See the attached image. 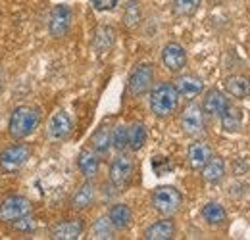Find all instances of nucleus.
Masks as SVG:
<instances>
[{"label":"nucleus","mask_w":250,"mask_h":240,"mask_svg":"<svg viewBox=\"0 0 250 240\" xmlns=\"http://www.w3.org/2000/svg\"><path fill=\"white\" fill-rule=\"evenodd\" d=\"M116 227L112 225L110 217H98L93 225V237L94 239H114Z\"/></svg>","instance_id":"cd10ccee"},{"label":"nucleus","mask_w":250,"mask_h":240,"mask_svg":"<svg viewBox=\"0 0 250 240\" xmlns=\"http://www.w3.org/2000/svg\"><path fill=\"white\" fill-rule=\"evenodd\" d=\"M206 121H204V110L196 102H188L181 114V129L188 137H198L204 133Z\"/></svg>","instance_id":"6e6552de"},{"label":"nucleus","mask_w":250,"mask_h":240,"mask_svg":"<svg viewBox=\"0 0 250 240\" xmlns=\"http://www.w3.org/2000/svg\"><path fill=\"white\" fill-rule=\"evenodd\" d=\"M127 135H129L127 148L137 152L145 146V142H146V127H145L141 121H137V123H133L131 127H127Z\"/></svg>","instance_id":"393cba45"},{"label":"nucleus","mask_w":250,"mask_h":240,"mask_svg":"<svg viewBox=\"0 0 250 240\" xmlns=\"http://www.w3.org/2000/svg\"><path fill=\"white\" fill-rule=\"evenodd\" d=\"M223 85L233 98H249L250 96V77L247 75H229L225 77Z\"/></svg>","instance_id":"f3484780"},{"label":"nucleus","mask_w":250,"mask_h":240,"mask_svg":"<svg viewBox=\"0 0 250 240\" xmlns=\"http://www.w3.org/2000/svg\"><path fill=\"white\" fill-rule=\"evenodd\" d=\"M202 219L208 223V225H223L225 219H227V213L223 210V206H219L218 202H208L204 208H202Z\"/></svg>","instance_id":"a878e982"},{"label":"nucleus","mask_w":250,"mask_h":240,"mask_svg":"<svg viewBox=\"0 0 250 240\" xmlns=\"http://www.w3.org/2000/svg\"><path fill=\"white\" fill-rule=\"evenodd\" d=\"M73 131V121L67 112H56L48 121V137L52 140H63L71 135Z\"/></svg>","instance_id":"9b49d317"},{"label":"nucleus","mask_w":250,"mask_h":240,"mask_svg":"<svg viewBox=\"0 0 250 240\" xmlns=\"http://www.w3.org/2000/svg\"><path fill=\"white\" fill-rule=\"evenodd\" d=\"M212 158V148L208 142L196 140L188 146L187 150V163L190 169H202L206 165V161Z\"/></svg>","instance_id":"2eb2a0df"},{"label":"nucleus","mask_w":250,"mask_h":240,"mask_svg":"<svg viewBox=\"0 0 250 240\" xmlns=\"http://www.w3.org/2000/svg\"><path fill=\"white\" fill-rule=\"evenodd\" d=\"M162 61L171 73H179L187 65V52L177 42H167L162 50Z\"/></svg>","instance_id":"9d476101"},{"label":"nucleus","mask_w":250,"mask_h":240,"mask_svg":"<svg viewBox=\"0 0 250 240\" xmlns=\"http://www.w3.org/2000/svg\"><path fill=\"white\" fill-rule=\"evenodd\" d=\"M116 42V31L108 25H102L98 27L94 33V48L98 50V54H104L108 52Z\"/></svg>","instance_id":"b1692460"},{"label":"nucleus","mask_w":250,"mask_h":240,"mask_svg":"<svg viewBox=\"0 0 250 240\" xmlns=\"http://www.w3.org/2000/svg\"><path fill=\"white\" fill-rule=\"evenodd\" d=\"M77 167L79 171L87 177V179H93L98 173V167H100V160H98V154L94 150H81L79 158H77Z\"/></svg>","instance_id":"6ab92c4d"},{"label":"nucleus","mask_w":250,"mask_h":240,"mask_svg":"<svg viewBox=\"0 0 250 240\" xmlns=\"http://www.w3.org/2000/svg\"><path fill=\"white\" fill-rule=\"evenodd\" d=\"M31 202L23 196H8L0 204V221L2 223H14L25 215L31 213Z\"/></svg>","instance_id":"0eeeda50"},{"label":"nucleus","mask_w":250,"mask_h":240,"mask_svg":"<svg viewBox=\"0 0 250 240\" xmlns=\"http://www.w3.org/2000/svg\"><path fill=\"white\" fill-rule=\"evenodd\" d=\"M152 169L156 175H164L166 171H171V163L167 158H154L152 160Z\"/></svg>","instance_id":"7c9ffc66"},{"label":"nucleus","mask_w":250,"mask_h":240,"mask_svg":"<svg viewBox=\"0 0 250 240\" xmlns=\"http://www.w3.org/2000/svg\"><path fill=\"white\" fill-rule=\"evenodd\" d=\"M219 120H221V127L225 133H237L243 127V112L237 106L229 104L225 108V112L219 116Z\"/></svg>","instance_id":"4be33fe9"},{"label":"nucleus","mask_w":250,"mask_h":240,"mask_svg":"<svg viewBox=\"0 0 250 240\" xmlns=\"http://www.w3.org/2000/svg\"><path fill=\"white\" fill-rule=\"evenodd\" d=\"M91 146H93V150L96 152V154H100V156L108 154L110 146H112V131H110L106 125L98 127L93 133V137H91Z\"/></svg>","instance_id":"5701e85b"},{"label":"nucleus","mask_w":250,"mask_h":240,"mask_svg":"<svg viewBox=\"0 0 250 240\" xmlns=\"http://www.w3.org/2000/svg\"><path fill=\"white\" fill-rule=\"evenodd\" d=\"M120 0H91V4L94 6V10L98 12H106V10H112L118 6Z\"/></svg>","instance_id":"473e14b6"},{"label":"nucleus","mask_w":250,"mask_h":240,"mask_svg":"<svg viewBox=\"0 0 250 240\" xmlns=\"http://www.w3.org/2000/svg\"><path fill=\"white\" fill-rule=\"evenodd\" d=\"M0 89H2V77H0Z\"/></svg>","instance_id":"72a5a7b5"},{"label":"nucleus","mask_w":250,"mask_h":240,"mask_svg":"<svg viewBox=\"0 0 250 240\" xmlns=\"http://www.w3.org/2000/svg\"><path fill=\"white\" fill-rule=\"evenodd\" d=\"M175 235V223L171 219H160L156 223H152L146 231H145V239L146 240H169Z\"/></svg>","instance_id":"dca6fc26"},{"label":"nucleus","mask_w":250,"mask_h":240,"mask_svg":"<svg viewBox=\"0 0 250 240\" xmlns=\"http://www.w3.org/2000/svg\"><path fill=\"white\" fill-rule=\"evenodd\" d=\"M129 142V135H127V127L125 125H116L112 131V148L118 152H124Z\"/></svg>","instance_id":"c756f323"},{"label":"nucleus","mask_w":250,"mask_h":240,"mask_svg":"<svg viewBox=\"0 0 250 240\" xmlns=\"http://www.w3.org/2000/svg\"><path fill=\"white\" fill-rule=\"evenodd\" d=\"M152 83H154V65L145 61V63H139L131 71L127 89L133 96H143L152 89Z\"/></svg>","instance_id":"20e7f679"},{"label":"nucleus","mask_w":250,"mask_h":240,"mask_svg":"<svg viewBox=\"0 0 250 240\" xmlns=\"http://www.w3.org/2000/svg\"><path fill=\"white\" fill-rule=\"evenodd\" d=\"M14 227H16L18 231H23V233L33 231V229H35V221L31 219V213L25 215V217H21V219H18V221H14Z\"/></svg>","instance_id":"2f4dec72"},{"label":"nucleus","mask_w":250,"mask_h":240,"mask_svg":"<svg viewBox=\"0 0 250 240\" xmlns=\"http://www.w3.org/2000/svg\"><path fill=\"white\" fill-rule=\"evenodd\" d=\"M141 20H143V12H141V4H139V0H129L127 6H125V10H124L125 27H127V29H135V27H139Z\"/></svg>","instance_id":"bb28decb"},{"label":"nucleus","mask_w":250,"mask_h":240,"mask_svg":"<svg viewBox=\"0 0 250 240\" xmlns=\"http://www.w3.org/2000/svg\"><path fill=\"white\" fill-rule=\"evenodd\" d=\"M152 206H154V210L160 215L171 217V215H175L177 211L181 210L183 196H181V192L175 186L164 184V186L154 188V192H152Z\"/></svg>","instance_id":"7ed1b4c3"},{"label":"nucleus","mask_w":250,"mask_h":240,"mask_svg":"<svg viewBox=\"0 0 250 240\" xmlns=\"http://www.w3.org/2000/svg\"><path fill=\"white\" fill-rule=\"evenodd\" d=\"M179 106V92L173 83H158L150 90V110L156 118H169Z\"/></svg>","instance_id":"f03ea898"},{"label":"nucleus","mask_w":250,"mask_h":240,"mask_svg":"<svg viewBox=\"0 0 250 240\" xmlns=\"http://www.w3.org/2000/svg\"><path fill=\"white\" fill-rule=\"evenodd\" d=\"M202 0H173V14L179 18H190L196 14Z\"/></svg>","instance_id":"c85d7f7f"},{"label":"nucleus","mask_w":250,"mask_h":240,"mask_svg":"<svg viewBox=\"0 0 250 240\" xmlns=\"http://www.w3.org/2000/svg\"><path fill=\"white\" fill-rule=\"evenodd\" d=\"M133 171H135V161L131 158V154L120 152V156H116L110 163V182L116 188H124L125 184H129V180L133 179Z\"/></svg>","instance_id":"39448f33"},{"label":"nucleus","mask_w":250,"mask_h":240,"mask_svg":"<svg viewBox=\"0 0 250 240\" xmlns=\"http://www.w3.org/2000/svg\"><path fill=\"white\" fill-rule=\"evenodd\" d=\"M94 196H96V190H94V184L91 180H87V182H83L79 188H77V192H75V196H73V200H71V204H73V210H87V208H91L94 202Z\"/></svg>","instance_id":"412c9836"},{"label":"nucleus","mask_w":250,"mask_h":240,"mask_svg":"<svg viewBox=\"0 0 250 240\" xmlns=\"http://www.w3.org/2000/svg\"><path fill=\"white\" fill-rule=\"evenodd\" d=\"M71 20H73V12L69 6L60 4L54 6V10L48 16V33L54 39H62L67 35V31L71 29Z\"/></svg>","instance_id":"1a4fd4ad"},{"label":"nucleus","mask_w":250,"mask_h":240,"mask_svg":"<svg viewBox=\"0 0 250 240\" xmlns=\"http://www.w3.org/2000/svg\"><path fill=\"white\" fill-rule=\"evenodd\" d=\"M31 156V148L27 144H12L0 152V169L6 173H14L21 169Z\"/></svg>","instance_id":"423d86ee"},{"label":"nucleus","mask_w":250,"mask_h":240,"mask_svg":"<svg viewBox=\"0 0 250 240\" xmlns=\"http://www.w3.org/2000/svg\"><path fill=\"white\" fill-rule=\"evenodd\" d=\"M85 225L81 219H63L58 225L52 227V239L54 240H75L81 237Z\"/></svg>","instance_id":"ddd939ff"},{"label":"nucleus","mask_w":250,"mask_h":240,"mask_svg":"<svg viewBox=\"0 0 250 240\" xmlns=\"http://www.w3.org/2000/svg\"><path fill=\"white\" fill-rule=\"evenodd\" d=\"M202 177L210 184H218L219 180L225 177V161L219 156H212L206 165L202 167Z\"/></svg>","instance_id":"aec40b11"},{"label":"nucleus","mask_w":250,"mask_h":240,"mask_svg":"<svg viewBox=\"0 0 250 240\" xmlns=\"http://www.w3.org/2000/svg\"><path fill=\"white\" fill-rule=\"evenodd\" d=\"M41 110L37 106H18L12 116H10V123H8V131L10 137L16 140H23L29 135H33L39 125H41Z\"/></svg>","instance_id":"f257e3e1"},{"label":"nucleus","mask_w":250,"mask_h":240,"mask_svg":"<svg viewBox=\"0 0 250 240\" xmlns=\"http://www.w3.org/2000/svg\"><path fill=\"white\" fill-rule=\"evenodd\" d=\"M229 106V98L221 92V90H208L204 94V100H202V110H204V116H210V118H219L225 108Z\"/></svg>","instance_id":"f8f14e48"},{"label":"nucleus","mask_w":250,"mask_h":240,"mask_svg":"<svg viewBox=\"0 0 250 240\" xmlns=\"http://www.w3.org/2000/svg\"><path fill=\"white\" fill-rule=\"evenodd\" d=\"M108 217H110L112 225L116 227V231H125L133 223V211L125 204H114L108 211Z\"/></svg>","instance_id":"a211bd4d"},{"label":"nucleus","mask_w":250,"mask_h":240,"mask_svg":"<svg viewBox=\"0 0 250 240\" xmlns=\"http://www.w3.org/2000/svg\"><path fill=\"white\" fill-rule=\"evenodd\" d=\"M173 85H175V89L179 92V96H185V98H194V96H198L204 90V81L198 75H192V73L179 75L173 81Z\"/></svg>","instance_id":"4468645a"}]
</instances>
